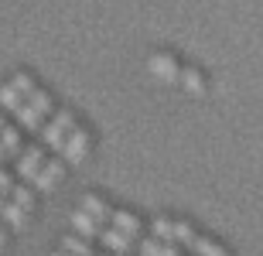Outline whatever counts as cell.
I'll use <instances>...</instances> for the list:
<instances>
[{"mask_svg":"<svg viewBox=\"0 0 263 256\" xmlns=\"http://www.w3.org/2000/svg\"><path fill=\"white\" fill-rule=\"evenodd\" d=\"M48 113H51V96L34 89V92L24 99V106L17 109V120H21V127H24V130L38 133V130H41V120L48 116Z\"/></svg>","mask_w":263,"mask_h":256,"instance_id":"cell-1","label":"cell"},{"mask_svg":"<svg viewBox=\"0 0 263 256\" xmlns=\"http://www.w3.org/2000/svg\"><path fill=\"white\" fill-rule=\"evenodd\" d=\"M72 127H76V113H72V109H62V113L51 120L48 127L38 130V133H41V144H45V147L62 150V144H65V137H68V130H72Z\"/></svg>","mask_w":263,"mask_h":256,"instance_id":"cell-2","label":"cell"},{"mask_svg":"<svg viewBox=\"0 0 263 256\" xmlns=\"http://www.w3.org/2000/svg\"><path fill=\"white\" fill-rule=\"evenodd\" d=\"M86 147H89V130H68L65 144H62V154H65L68 164H79V161L86 157Z\"/></svg>","mask_w":263,"mask_h":256,"instance_id":"cell-3","label":"cell"},{"mask_svg":"<svg viewBox=\"0 0 263 256\" xmlns=\"http://www.w3.org/2000/svg\"><path fill=\"white\" fill-rule=\"evenodd\" d=\"M41 164H45V150H41L38 144H31L28 150L17 154V174L28 178V181H34V174L41 171Z\"/></svg>","mask_w":263,"mask_h":256,"instance_id":"cell-4","label":"cell"},{"mask_svg":"<svg viewBox=\"0 0 263 256\" xmlns=\"http://www.w3.org/2000/svg\"><path fill=\"white\" fill-rule=\"evenodd\" d=\"M147 69L161 82H178V75H181V69H178V62L171 58V55H154V58L147 62Z\"/></svg>","mask_w":263,"mask_h":256,"instance_id":"cell-5","label":"cell"},{"mask_svg":"<svg viewBox=\"0 0 263 256\" xmlns=\"http://www.w3.org/2000/svg\"><path fill=\"white\" fill-rule=\"evenodd\" d=\"M99 243H103V246L109 249V253H117V256H123V253H130V236L127 232H120L117 226L113 229H99Z\"/></svg>","mask_w":263,"mask_h":256,"instance_id":"cell-6","label":"cell"},{"mask_svg":"<svg viewBox=\"0 0 263 256\" xmlns=\"http://www.w3.org/2000/svg\"><path fill=\"white\" fill-rule=\"evenodd\" d=\"M59 178H62V157L59 161H48V164H41V171L34 174V188H38V191H51Z\"/></svg>","mask_w":263,"mask_h":256,"instance_id":"cell-7","label":"cell"},{"mask_svg":"<svg viewBox=\"0 0 263 256\" xmlns=\"http://www.w3.org/2000/svg\"><path fill=\"white\" fill-rule=\"evenodd\" d=\"M72 229H76L79 236H99V222L92 215H89L86 208H79V212H72Z\"/></svg>","mask_w":263,"mask_h":256,"instance_id":"cell-8","label":"cell"},{"mask_svg":"<svg viewBox=\"0 0 263 256\" xmlns=\"http://www.w3.org/2000/svg\"><path fill=\"white\" fill-rule=\"evenodd\" d=\"M109 222H113V226H117L120 232H127L130 239H134L137 232H140V219H137L134 212H109Z\"/></svg>","mask_w":263,"mask_h":256,"instance_id":"cell-9","label":"cell"},{"mask_svg":"<svg viewBox=\"0 0 263 256\" xmlns=\"http://www.w3.org/2000/svg\"><path fill=\"white\" fill-rule=\"evenodd\" d=\"M144 256H178V243H164V239H144V246H140Z\"/></svg>","mask_w":263,"mask_h":256,"instance_id":"cell-10","label":"cell"},{"mask_svg":"<svg viewBox=\"0 0 263 256\" xmlns=\"http://www.w3.org/2000/svg\"><path fill=\"white\" fill-rule=\"evenodd\" d=\"M0 219H4L10 229H24V208H21L17 202H4V205H0Z\"/></svg>","mask_w":263,"mask_h":256,"instance_id":"cell-11","label":"cell"},{"mask_svg":"<svg viewBox=\"0 0 263 256\" xmlns=\"http://www.w3.org/2000/svg\"><path fill=\"white\" fill-rule=\"evenodd\" d=\"M188 246H192V253H195V256H229L222 246H215L212 239H205V236H195Z\"/></svg>","mask_w":263,"mask_h":256,"instance_id":"cell-12","label":"cell"},{"mask_svg":"<svg viewBox=\"0 0 263 256\" xmlns=\"http://www.w3.org/2000/svg\"><path fill=\"white\" fill-rule=\"evenodd\" d=\"M82 208H86V212L96 219V222H106V219H109L106 202H103V198H96V195H86V198H82Z\"/></svg>","mask_w":263,"mask_h":256,"instance_id":"cell-13","label":"cell"},{"mask_svg":"<svg viewBox=\"0 0 263 256\" xmlns=\"http://www.w3.org/2000/svg\"><path fill=\"white\" fill-rule=\"evenodd\" d=\"M0 144L7 150V157H17L21 154V133L14 127H0Z\"/></svg>","mask_w":263,"mask_h":256,"instance_id":"cell-14","label":"cell"},{"mask_svg":"<svg viewBox=\"0 0 263 256\" xmlns=\"http://www.w3.org/2000/svg\"><path fill=\"white\" fill-rule=\"evenodd\" d=\"M178 82H181L188 92H195V96L205 92V79H202V72H195V69H185L181 75H178Z\"/></svg>","mask_w":263,"mask_h":256,"instance_id":"cell-15","label":"cell"},{"mask_svg":"<svg viewBox=\"0 0 263 256\" xmlns=\"http://www.w3.org/2000/svg\"><path fill=\"white\" fill-rule=\"evenodd\" d=\"M0 106H7L10 113H17V109L24 106V96H21L14 86H4V89H0Z\"/></svg>","mask_w":263,"mask_h":256,"instance_id":"cell-16","label":"cell"},{"mask_svg":"<svg viewBox=\"0 0 263 256\" xmlns=\"http://www.w3.org/2000/svg\"><path fill=\"white\" fill-rule=\"evenodd\" d=\"M62 249H65L68 256H92L89 243H82L79 236H65V239H62Z\"/></svg>","mask_w":263,"mask_h":256,"instance_id":"cell-17","label":"cell"},{"mask_svg":"<svg viewBox=\"0 0 263 256\" xmlns=\"http://www.w3.org/2000/svg\"><path fill=\"white\" fill-rule=\"evenodd\" d=\"M154 236L157 239H164V243H175V222L171 219H154Z\"/></svg>","mask_w":263,"mask_h":256,"instance_id":"cell-18","label":"cell"},{"mask_svg":"<svg viewBox=\"0 0 263 256\" xmlns=\"http://www.w3.org/2000/svg\"><path fill=\"white\" fill-rule=\"evenodd\" d=\"M10 202H17V205L24 208V212H28V208L34 205V195H31L28 188H21V185H14V188H10Z\"/></svg>","mask_w":263,"mask_h":256,"instance_id":"cell-19","label":"cell"},{"mask_svg":"<svg viewBox=\"0 0 263 256\" xmlns=\"http://www.w3.org/2000/svg\"><path fill=\"white\" fill-rule=\"evenodd\" d=\"M10 86L17 89V92H21V96H24V99H28L31 92H34V79H31L28 72H17V75H14V82H10Z\"/></svg>","mask_w":263,"mask_h":256,"instance_id":"cell-20","label":"cell"},{"mask_svg":"<svg viewBox=\"0 0 263 256\" xmlns=\"http://www.w3.org/2000/svg\"><path fill=\"white\" fill-rule=\"evenodd\" d=\"M195 239V229L188 226V222H175V243H181V246H188Z\"/></svg>","mask_w":263,"mask_h":256,"instance_id":"cell-21","label":"cell"},{"mask_svg":"<svg viewBox=\"0 0 263 256\" xmlns=\"http://www.w3.org/2000/svg\"><path fill=\"white\" fill-rule=\"evenodd\" d=\"M10 188H14V178H10L7 171H0V191H4V195H10Z\"/></svg>","mask_w":263,"mask_h":256,"instance_id":"cell-22","label":"cell"},{"mask_svg":"<svg viewBox=\"0 0 263 256\" xmlns=\"http://www.w3.org/2000/svg\"><path fill=\"white\" fill-rule=\"evenodd\" d=\"M4 243H7V232H4V229H0V249H4Z\"/></svg>","mask_w":263,"mask_h":256,"instance_id":"cell-23","label":"cell"},{"mask_svg":"<svg viewBox=\"0 0 263 256\" xmlns=\"http://www.w3.org/2000/svg\"><path fill=\"white\" fill-rule=\"evenodd\" d=\"M4 157H7V150H4V144H0V161H4Z\"/></svg>","mask_w":263,"mask_h":256,"instance_id":"cell-24","label":"cell"},{"mask_svg":"<svg viewBox=\"0 0 263 256\" xmlns=\"http://www.w3.org/2000/svg\"><path fill=\"white\" fill-rule=\"evenodd\" d=\"M51 256H68V253H65V249H62V253H51Z\"/></svg>","mask_w":263,"mask_h":256,"instance_id":"cell-25","label":"cell"},{"mask_svg":"<svg viewBox=\"0 0 263 256\" xmlns=\"http://www.w3.org/2000/svg\"><path fill=\"white\" fill-rule=\"evenodd\" d=\"M0 205H4V191H0Z\"/></svg>","mask_w":263,"mask_h":256,"instance_id":"cell-26","label":"cell"},{"mask_svg":"<svg viewBox=\"0 0 263 256\" xmlns=\"http://www.w3.org/2000/svg\"><path fill=\"white\" fill-rule=\"evenodd\" d=\"M0 127H4V120H0Z\"/></svg>","mask_w":263,"mask_h":256,"instance_id":"cell-27","label":"cell"}]
</instances>
